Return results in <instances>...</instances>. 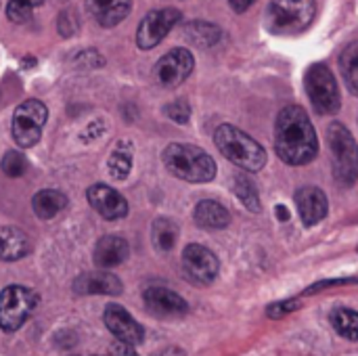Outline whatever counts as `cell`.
<instances>
[{
	"mask_svg": "<svg viewBox=\"0 0 358 356\" xmlns=\"http://www.w3.org/2000/svg\"><path fill=\"white\" fill-rule=\"evenodd\" d=\"M38 306V294L23 285H8L0 292V329L13 334Z\"/></svg>",
	"mask_w": 358,
	"mask_h": 356,
	"instance_id": "52a82bcc",
	"label": "cell"
},
{
	"mask_svg": "<svg viewBox=\"0 0 358 356\" xmlns=\"http://www.w3.org/2000/svg\"><path fill=\"white\" fill-rule=\"evenodd\" d=\"M124 290L122 281L105 271H96V273H86L82 277L76 279L73 283V292L80 296H120Z\"/></svg>",
	"mask_w": 358,
	"mask_h": 356,
	"instance_id": "2e32d148",
	"label": "cell"
},
{
	"mask_svg": "<svg viewBox=\"0 0 358 356\" xmlns=\"http://www.w3.org/2000/svg\"><path fill=\"white\" fill-rule=\"evenodd\" d=\"M86 8L99 25L113 27L128 17L132 0H86Z\"/></svg>",
	"mask_w": 358,
	"mask_h": 356,
	"instance_id": "ac0fdd59",
	"label": "cell"
},
{
	"mask_svg": "<svg viewBox=\"0 0 358 356\" xmlns=\"http://www.w3.org/2000/svg\"><path fill=\"white\" fill-rule=\"evenodd\" d=\"M304 84H306V94L317 113L331 115V113L340 111V105H342L340 88H338L336 76L331 73V69L327 65H323V63L310 65L304 76Z\"/></svg>",
	"mask_w": 358,
	"mask_h": 356,
	"instance_id": "8992f818",
	"label": "cell"
},
{
	"mask_svg": "<svg viewBox=\"0 0 358 356\" xmlns=\"http://www.w3.org/2000/svg\"><path fill=\"white\" fill-rule=\"evenodd\" d=\"M327 145L331 157L334 178L342 187H352L358 180V145L342 122L327 126Z\"/></svg>",
	"mask_w": 358,
	"mask_h": 356,
	"instance_id": "277c9868",
	"label": "cell"
},
{
	"mask_svg": "<svg viewBox=\"0 0 358 356\" xmlns=\"http://www.w3.org/2000/svg\"><path fill=\"white\" fill-rule=\"evenodd\" d=\"M229 2H231V6H233L235 13H245L256 0H229Z\"/></svg>",
	"mask_w": 358,
	"mask_h": 356,
	"instance_id": "d6a6232c",
	"label": "cell"
},
{
	"mask_svg": "<svg viewBox=\"0 0 358 356\" xmlns=\"http://www.w3.org/2000/svg\"><path fill=\"white\" fill-rule=\"evenodd\" d=\"M151 237H153V245H155L159 252H170V250L176 245L178 227H176L172 220H168V218H157V220L153 222Z\"/></svg>",
	"mask_w": 358,
	"mask_h": 356,
	"instance_id": "484cf974",
	"label": "cell"
},
{
	"mask_svg": "<svg viewBox=\"0 0 358 356\" xmlns=\"http://www.w3.org/2000/svg\"><path fill=\"white\" fill-rule=\"evenodd\" d=\"M193 218L195 222L201 227V229H210V231H218V229H227L229 222H231V214L229 210L214 201V199H203L195 206V212H193Z\"/></svg>",
	"mask_w": 358,
	"mask_h": 356,
	"instance_id": "ffe728a7",
	"label": "cell"
},
{
	"mask_svg": "<svg viewBox=\"0 0 358 356\" xmlns=\"http://www.w3.org/2000/svg\"><path fill=\"white\" fill-rule=\"evenodd\" d=\"M298 308H300V302H298V300H283V302L271 304V306L266 308V315H268L271 319H281V317H285V315H289V313H294V311H298Z\"/></svg>",
	"mask_w": 358,
	"mask_h": 356,
	"instance_id": "4dcf8cb0",
	"label": "cell"
},
{
	"mask_svg": "<svg viewBox=\"0 0 358 356\" xmlns=\"http://www.w3.org/2000/svg\"><path fill=\"white\" fill-rule=\"evenodd\" d=\"M294 201H296L298 214L306 227L319 225L329 212L327 195L319 187H300L294 195Z\"/></svg>",
	"mask_w": 358,
	"mask_h": 356,
	"instance_id": "5bb4252c",
	"label": "cell"
},
{
	"mask_svg": "<svg viewBox=\"0 0 358 356\" xmlns=\"http://www.w3.org/2000/svg\"><path fill=\"white\" fill-rule=\"evenodd\" d=\"M48 111L46 105L38 99H29L23 101L15 113H13V138L19 147L27 149L34 147L40 136H42V128L46 124Z\"/></svg>",
	"mask_w": 358,
	"mask_h": 356,
	"instance_id": "ba28073f",
	"label": "cell"
},
{
	"mask_svg": "<svg viewBox=\"0 0 358 356\" xmlns=\"http://www.w3.org/2000/svg\"><path fill=\"white\" fill-rule=\"evenodd\" d=\"M164 113H166L172 122H176V124H187L189 118H191V107H189L187 101L180 99V101L168 103V105L164 107Z\"/></svg>",
	"mask_w": 358,
	"mask_h": 356,
	"instance_id": "f546056e",
	"label": "cell"
},
{
	"mask_svg": "<svg viewBox=\"0 0 358 356\" xmlns=\"http://www.w3.org/2000/svg\"><path fill=\"white\" fill-rule=\"evenodd\" d=\"M193 67H195V59L187 48H172L155 63L153 76L159 86L176 88L191 76Z\"/></svg>",
	"mask_w": 358,
	"mask_h": 356,
	"instance_id": "30bf717a",
	"label": "cell"
},
{
	"mask_svg": "<svg viewBox=\"0 0 358 356\" xmlns=\"http://www.w3.org/2000/svg\"><path fill=\"white\" fill-rule=\"evenodd\" d=\"M275 149L289 166H304L317 157L319 138L308 113L300 105L281 109L275 124Z\"/></svg>",
	"mask_w": 358,
	"mask_h": 356,
	"instance_id": "6da1fadb",
	"label": "cell"
},
{
	"mask_svg": "<svg viewBox=\"0 0 358 356\" xmlns=\"http://www.w3.org/2000/svg\"><path fill=\"white\" fill-rule=\"evenodd\" d=\"M340 69L350 92L358 97V42L348 44L340 55Z\"/></svg>",
	"mask_w": 358,
	"mask_h": 356,
	"instance_id": "cb8c5ba5",
	"label": "cell"
},
{
	"mask_svg": "<svg viewBox=\"0 0 358 356\" xmlns=\"http://www.w3.org/2000/svg\"><path fill=\"white\" fill-rule=\"evenodd\" d=\"M0 168L6 176H23L25 170H27V162L23 157V153L19 151H8L4 153L2 162H0Z\"/></svg>",
	"mask_w": 358,
	"mask_h": 356,
	"instance_id": "f1b7e54d",
	"label": "cell"
},
{
	"mask_svg": "<svg viewBox=\"0 0 358 356\" xmlns=\"http://www.w3.org/2000/svg\"><path fill=\"white\" fill-rule=\"evenodd\" d=\"M31 252V241L27 233L19 227H2L0 229V260L17 262Z\"/></svg>",
	"mask_w": 358,
	"mask_h": 356,
	"instance_id": "d6986e66",
	"label": "cell"
},
{
	"mask_svg": "<svg viewBox=\"0 0 358 356\" xmlns=\"http://www.w3.org/2000/svg\"><path fill=\"white\" fill-rule=\"evenodd\" d=\"M103 323L111 332V336L130 346H138L145 340V329L134 317L120 304H107L103 313Z\"/></svg>",
	"mask_w": 358,
	"mask_h": 356,
	"instance_id": "7c38bea8",
	"label": "cell"
},
{
	"mask_svg": "<svg viewBox=\"0 0 358 356\" xmlns=\"http://www.w3.org/2000/svg\"><path fill=\"white\" fill-rule=\"evenodd\" d=\"M31 206L40 220H50L67 208V197L57 189H44L34 195Z\"/></svg>",
	"mask_w": 358,
	"mask_h": 356,
	"instance_id": "44dd1931",
	"label": "cell"
},
{
	"mask_svg": "<svg viewBox=\"0 0 358 356\" xmlns=\"http://www.w3.org/2000/svg\"><path fill=\"white\" fill-rule=\"evenodd\" d=\"M275 214L279 216V220H289V212H287V208L285 206H277V210H275Z\"/></svg>",
	"mask_w": 358,
	"mask_h": 356,
	"instance_id": "836d02e7",
	"label": "cell"
},
{
	"mask_svg": "<svg viewBox=\"0 0 358 356\" xmlns=\"http://www.w3.org/2000/svg\"><path fill=\"white\" fill-rule=\"evenodd\" d=\"M107 356H138V353L130 346V344H126V342H115L111 348H109V353Z\"/></svg>",
	"mask_w": 358,
	"mask_h": 356,
	"instance_id": "1f68e13d",
	"label": "cell"
},
{
	"mask_svg": "<svg viewBox=\"0 0 358 356\" xmlns=\"http://www.w3.org/2000/svg\"><path fill=\"white\" fill-rule=\"evenodd\" d=\"M331 323L336 327V332L350 340V342H357L358 340V313L352 308H336L331 313Z\"/></svg>",
	"mask_w": 358,
	"mask_h": 356,
	"instance_id": "4316f807",
	"label": "cell"
},
{
	"mask_svg": "<svg viewBox=\"0 0 358 356\" xmlns=\"http://www.w3.org/2000/svg\"><path fill=\"white\" fill-rule=\"evenodd\" d=\"M214 143L229 162H233L237 168L245 172H260L266 166L264 147L258 141H254L250 134H245L243 130L231 124H222L216 128Z\"/></svg>",
	"mask_w": 358,
	"mask_h": 356,
	"instance_id": "7a4b0ae2",
	"label": "cell"
},
{
	"mask_svg": "<svg viewBox=\"0 0 358 356\" xmlns=\"http://www.w3.org/2000/svg\"><path fill=\"white\" fill-rule=\"evenodd\" d=\"M130 254V248H128V241L120 235H105L96 241V248H94V264L99 269H113V266H120L122 262H126Z\"/></svg>",
	"mask_w": 358,
	"mask_h": 356,
	"instance_id": "e0dca14e",
	"label": "cell"
},
{
	"mask_svg": "<svg viewBox=\"0 0 358 356\" xmlns=\"http://www.w3.org/2000/svg\"><path fill=\"white\" fill-rule=\"evenodd\" d=\"M145 306L155 317H180L189 311V304L168 287H149L145 290Z\"/></svg>",
	"mask_w": 358,
	"mask_h": 356,
	"instance_id": "9a60e30c",
	"label": "cell"
},
{
	"mask_svg": "<svg viewBox=\"0 0 358 356\" xmlns=\"http://www.w3.org/2000/svg\"><path fill=\"white\" fill-rule=\"evenodd\" d=\"M107 168H109L111 178H115V180L128 178V174L132 170V145L126 141L117 143V147L113 149V153L107 159Z\"/></svg>",
	"mask_w": 358,
	"mask_h": 356,
	"instance_id": "603a6c76",
	"label": "cell"
},
{
	"mask_svg": "<svg viewBox=\"0 0 358 356\" xmlns=\"http://www.w3.org/2000/svg\"><path fill=\"white\" fill-rule=\"evenodd\" d=\"M233 191L237 195V199L254 214H258L262 210V204H260V195L256 191V185L245 176V174H237L233 178Z\"/></svg>",
	"mask_w": 358,
	"mask_h": 356,
	"instance_id": "d4e9b609",
	"label": "cell"
},
{
	"mask_svg": "<svg viewBox=\"0 0 358 356\" xmlns=\"http://www.w3.org/2000/svg\"><path fill=\"white\" fill-rule=\"evenodd\" d=\"M162 159L170 174L187 183H210L216 176L214 159L195 145L172 143L164 149Z\"/></svg>",
	"mask_w": 358,
	"mask_h": 356,
	"instance_id": "3957f363",
	"label": "cell"
},
{
	"mask_svg": "<svg viewBox=\"0 0 358 356\" xmlns=\"http://www.w3.org/2000/svg\"><path fill=\"white\" fill-rule=\"evenodd\" d=\"M86 199L92 206V210L96 214H101V218L105 220H120L128 214V201L124 199V195H120L115 189L107 187V185H92L86 191Z\"/></svg>",
	"mask_w": 358,
	"mask_h": 356,
	"instance_id": "4fadbf2b",
	"label": "cell"
},
{
	"mask_svg": "<svg viewBox=\"0 0 358 356\" xmlns=\"http://www.w3.org/2000/svg\"><path fill=\"white\" fill-rule=\"evenodd\" d=\"M185 34L199 48H210L222 38V29L218 25H214V23H208V21H191V23H187Z\"/></svg>",
	"mask_w": 358,
	"mask_h": 356,
	"instance_id": "7402d4cb",
	"label": "cell"
},
{
	"mask_svg": "<svg viewBox=\"0 0 358 356\" xmlns=\"http://www.w3.org/2000/svg\"><path fill=\"white\" fill-rule=\"evenodd\" d=\"M44 0H10L6 4V17L13 21V23H23L29 19L31 10L38 8Z\"/></svg>",
	"mask_w": 358,
	"mask_h": 356,
	"instance_id": "83f0119b",
	"label": "cell"
},
{
	"mask_svg": "<svg viewBox=\"0 0 358 356\" xmlns=\"http://www.w3.org/2000/svg\"><path fill=\"white\" fill-rule=\"evenodd\" d=\"M180 17L182 15L176 8H157V10L147 13L136 31L138 48H143V50L155 48L172 31V27L180 21Z\"/></svg>",
	"mask_w": 358,
	"mask_h": 356,
	"instance_id": "9c48e42d",
	"label": "cell"
},
{
	"mask_svg": "<svg viewBox=\"0 0 358 356\" xmlns=\"http://www.w3.org/2000/svg\"><path fill=\"white\" fill-rule=\"evenodd\" d=\"M182 269L191 281L199 285H210L220 271V262L216 254L199 243H191L182 252Z\"/></svg>",
	"mask_w": 358,
	"mask_h": 356,
	"instance_id": "8fae6325",
	"label": "cell"
},
{
	"mask_svg": "<svg viewBox=\"0 0 358 356\" xmlns=\"http://www.w3.org/2000/svg\"><path fill=\"white\" fill-rule=\"evenodd\" d=\"M315 15V0H273L266 8V27L277 36H296L310 27Z\"/></svg>",
	"mask_w": 358,
	"mask_h": 356,
	"instance_id": "5b68a950",
	"label": "cell"
}]
</instances>
